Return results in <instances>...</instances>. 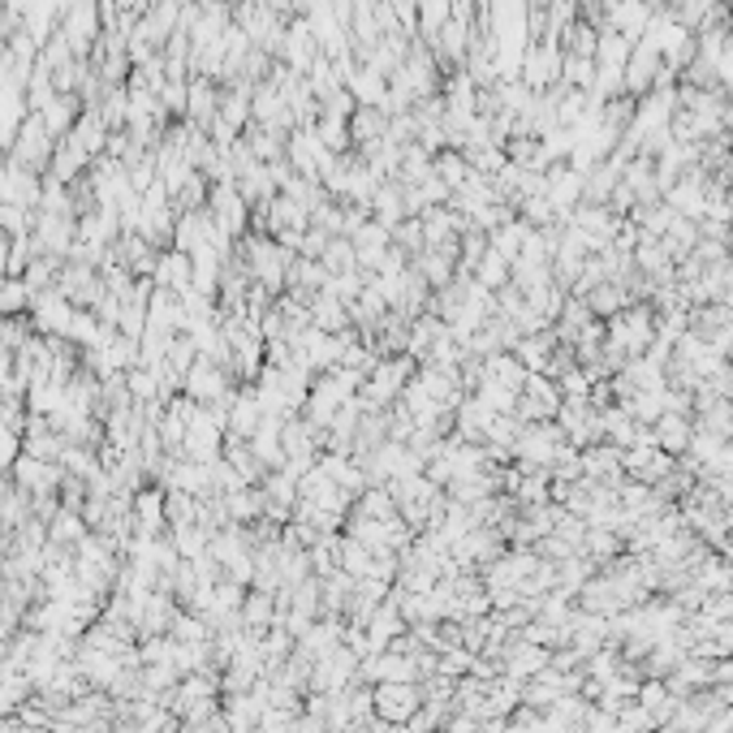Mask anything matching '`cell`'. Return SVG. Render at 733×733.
Returning a JSON list of instances; mask_svg holds the SVG:
<instances>
[{"mask_svg": "<svg viewBox=\"0 0 733 733\" xmlns=\"http://www.w3.org/2000/svg\"><path fill=\"white\" fill-rule=\"evenodd\" d=\"M371 708L388 725H410V717L423 708V691L419 682H380V691L371 695Z\"/></svg>", "mask_w": 733, "mask_h": 733, "instance_id": "cell-1", "label": "cell"}, {"mask_svg": "<svg viewBox=\"0 0 733 733\" xmlns=\"http://www.w3.org/2000/svg\"><path fill=\"white\" fill-rule=\"evenodd\" d=\"M691 436H695V414H678V410H669V414H660V419L652 423V440H656V449H665V453H673V458H686Z\"/></svg>", "mask_w": 733, "mask_h": 733, "instance_id": "cell-2", "label": "cell"}, {"mask_svg": "<svg viewBox=\"0 0 733 733\" xmlns=\"http://www.w3.org/2000/svg\"><path fill=\"white\" fill-rule=\"evenodd\" d=\"M582 303H587V311H591L595 320H604V324H608V320H613V316H621L634 298H630V290H626L621 281H600V285H595Z\"/></svg>", "mask_w": 733, "mask_h": 733, "instance_id": "cell-3", "label": "cell"}, {"mask_svg": "<svg viewBox=\"0 0 733 733\" xmlns=\"http://www.w3.org/2000/svg\"><path fill=\"white\" fill-rule=\"evenodd\" d=\"M380 139H388V113L359 104V108L350 113V143H355V152H366V147L380 143Z\"/></svg>", "mask_w": 733, "mask_h": 733, "instance_id": "cell-4", "label": "cell"}, {"mask_svg": "<svg viewBox=\"0 0 733 733\" xmlns=\"http://www.w3.org/2000/svg\"><path fill=\"white\" fill-rule=\"evenodd\" d=\"M320 263H324V272H329V277H346V272H359V255H355V242H350V237H333V242H329V250L320 255Z\"/></svg>", "mask_w": 733, "mask_h": 733, "instance_id": "cell-5", "label": "cell"}, {"mask_svg": "<svg viewBox=\"0 0 733 733\" xmlns=\"http://www.w3.org/2000/svg\"><path fill=\"white\" fill-rule=\"evenodd\" d=\"M510 268H514V263L488 246V255H484V259H479V268H475V281H479L484 290H492V294H497L501 285H510Z\"/></svg>", "mask_w": 733, "mask_h": 733, "instance_id": "cell-6", "label": "cell"}]
</instances>
